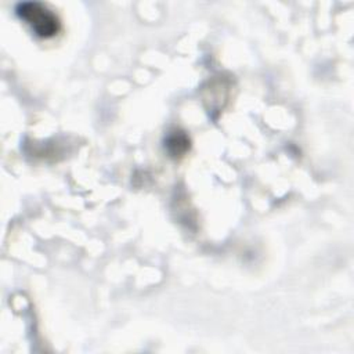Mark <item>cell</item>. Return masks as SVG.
Instances as JSON below:
<instances>
[{"mask_svg": "<svg viewBox=\"0 0 354 354\" xmlns=\"http://www.w3.org/2000/svg\"><path fill=\"white\" fill-rule=\"evenodd\" d=\"M17 14L24 19L41 39H48L59 32L61 24L58 17L47 8L44 4L37 1H24L17 6Z\"/></svg>", "mask_w": 354, "mask_h": 354, "instance_id": "6da1fadb", "label": "cell"}, {"mask_svg": "<svg viewBox=\"0 0 354 354\" xmlns=\"http://www.w3.org/2000/svg\"><path fill=\"white\" fill-rule=\"evenodd\" d=\"M166 148L171 156H183L189 148V138L184 131H173L167 136Z\"/></svg>", "mask_w": 354, "mask_h": 354, "instance_id": "7a4b0ae2", "label": "cell"}]
</instances>
